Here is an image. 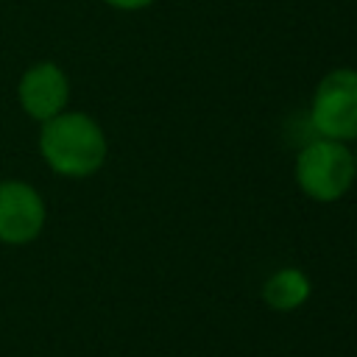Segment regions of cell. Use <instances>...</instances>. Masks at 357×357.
<instances>
[{
    "label": "cell",
    "instance_id": "obj_6",
    "mask_svg": "<svg viewBox=\"0 0 357 357\" xmlns=\"http://www.w3.org/2000/svg\"><path fill=\"white\" fill-rule=\"evenodd\" d=\"M310 293L312 284L301 268H279L262 284V301L276 312H293L304 307Z\"/></svg>",
    "mask_w": 357,
    "mask_h": 357
},
{
    "label": "cell",
    "instance_id": "obj_7",
    "mask_svg": "<svg viewBox=\"0 0 357 357\" xmlns=\"http://www.w3.org/2000/svg\"><path fill=\"white\" fill-rule=\"evenodd\" d=\"M103 3L112 6V8H117V11H142V8L153 6L156 0H103Z\"/></svg>",
    "mask_w": 357,
    "mask_h": 357
},
{
    "label": "cell",
    "instance_id": "obj_3",
    "mask_svg": "<svg viewBox=\"0 0 357 357\" xmlns=\"http://www.w3.org/2000/svg\"><path fill=\"white\" fill-rule=\"evenodd\" d=\"M310 123L318 137L357 142V70L335 67L312 89Z\"/></svg>",
    "mask_w": 357,
    "mask_h": 357
},
{
    "label": "cell",
    "instance_id": "obj_1",
    "mask_svg": "<svg viewBox=\"0 0 357 357\" xmlns=\"http://www.w3.org/2000/svg\"><path fill=\"white\" fill-rule=\"evenodd\" d=\"M39 126V156L56 176L89 178L103 167L109 142L106 131L92 114L64 109Z\"/></svg>",
    "mask_w": 357,
    "mask_h": 357
},
{
    "label": "cell",
    "instance_id": "obj_9",
    "mask_svg": "<svg viewBox=\"0 0 357 357\" xmlns=\"http://www.w3.org/2000/svg\"><path fill=\"white\" fill-rule=\"evenodd\" d=\"M0 181H3V178H0Z\"/></svg>",
    "mask_w": 357,
    "mask_h": 357
},
{
    "label": "cell",
    "instance_id": "obj_4",
    "mask_svg": "<svg viewBox=\"0 0 357 357\" xmlns=\"http://www.w3.org/2000/svg\"><path fill=\"white\" fill-rule=\"evenodd\" d=\"M47 220V206L39 190L28 181H0V243L28 245L33 243Z\"/></svg>",
    "mask_w": 357,
    "mask_h": 357
},
{
    "label": "cell",
    "instance_id": "obj_2",
    "mask_svg": "<svg viewBox=\"0 0 357 357\" xmlns=\"http://www.w3.org/2000/svg\"><path fill=\"white\" fill-rule=\"evenodd\" d=\"M293 176L298 190L318 204L340 201L357 181L354 148L349 142H337L329 137H318L307 142L296 153Z\"/></svg>",
    "mask_w": 357,
    "mask_h": 357
},
{
    "label": "cell",
    "instance_id": "obj_5",
    "mask_svg": "<svg viewBox=\"0 0 357 357\" xmlns=\"http://www.w3.org/2000/svg\"><path fill=\"white\" fill-rule=\"evenodd\" d=\"M17 98H20L22 112L31 120L45 123V120H50L67 109L70 78L56 61H36L20 75Z\"/></svg>",
    "mask_w": 357,
    "mask_h": 357
},
{
    "label": "cell",
    "instance_id": "obj_8",
    "mask_svg": "<svg viewBox=\"0 0 357 357\" xmlns=\"http://www.w3.org/2000/svg\"><path fill=\"white\" fill-rule=\"evenodd\" d=\"M354 167H357V148H354Z\"/></svg>",
    "mask_w": 357,
    "mask_h": 357
}]
</instances>
